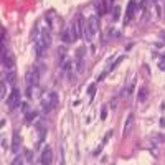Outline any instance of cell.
<instances>
[{"label": "cell", "instance_id": "1", "mask_svg": "<svg viewBox=\"0 0 165 165\" xmlns=\"http://www.w3.org/2000/svg\"><path fill=\"white\" fill-rule=\"evenodd\" d=\"M97 30H99V20H97V17H89L88 20H86V27H84V36L86 41H92V38H94V35L97 33Z\"/></svg>", "mask_w": 165, "mask_h": 165}, {"label": "cell", "instance_id": "2", "mask_svg": "<svg viewBox=\"0 0 165 165\" xmlns=\"http://www.w3.org/2000/svg\"><path fill=\"white\" fill-rule=\"evenodd\" d=\"M2 66L5 68V71H12L15 69V58L10 50H5V46L2 45Z\"/></svg>", "mask_w": 165, "mask_h": 165}, {"label": "cell", "instance_id": "3", "mask_svg": "<svg viewBox=\"0 0 165 165\" xmlns=\"http://www.w3.org/2000/svg\"><path fill=\"white\" fill-rule=\"evenodd\" d=\"M25 79H27V88L38 86V83H40V69L36 68V66L30 68L27 71V76H25Z\"/></svg>", "mask_w": 165, "mask_h": 165}, {"label": "cell", "instance_id": "4", "mask_svg": "<svg viewBox=\"0 0 165 165\" xmlns=\"http://www.w3.org/2000/svg\"><path fill=\"white\" fill-rule=\"evenodd\" d=\"M20 101H22V92H20L17 88H13L12 92L8 94V97H7V106L10 109H15V108H18V106H22Z\"/></svg>", "mask_w": 165, "mask_h": 165}, {"label": "cell", "instance_id": "5", "mask_svg": "<svg viewBox=\"0 0 165 165\" xmlns=\"http://www.w3.org/2000/svg\"><path fill=\"white\" fill-rule=\"evenodd\" d=\"M61 40L65 43H73L78 40V35H76V28H74V23L73 25H69L65 31L61 33Z\"/></svg>", "mask_w": 165, "mask_h": 165}, {"label": "cell", "instance_id": "6", "mask_svg": "<svg viewBox=\"0 0 165 165\" xmlns=\"http://www.w3.org/2000/svg\"><path fill=\"white\" fill-rule=\"evenodd\" d=\"M46 50H48V45H46V43L43 41L41 36H38V38L35 40V53H36V56L41 58L43 55L46 53Z\"/></svg>", "mask_w": 165, "mask_h": 165}, {"label": "cell", "instance_id": "7", "mask_svg": "<svg viewBox=\"0 0 165 165\" xmlns=\"http://www.w3.org/2000/svg\"><path fill=\"white\" fill-rule=\"evenodd\" d=\"M20 147H22V139H20L18 131H15L13 135H12V152H13V154H18Z\"/></svg>", "mask_w": 165, "mask_h": 165}, {"label": "cell", "instance_id": "8", "mask_svg": "<svg viewBox=\"0 0 165 165\" xmlns=\"http://www.w3.org/2000/svg\"><path fill=\"white\" fill-rule=\"evenodd\" d=\"M51 162H53V150H51V147H46V149L43 150V154H41L40 164H43V165H50Z\"/></svg>", "mask_w": 165, "mask_h": 165}, {"label": "cell", "instance_id": "9", "mask_svg": "<svg viewBox=\"0 0 165 165\" xmlns=\"http://www.w3.org/2000/svg\"><path fill=\"white\" fill-rule=\"evenodd\" d=\"M84 27H86V23H84V18L83 17H78L76 18V23H74V28H76V35H78V38H81L83 35H84Z\"/></svg>", "mask_w": 165, "mask_h": 165}, {"label": "cell", "instance_id": "10", "mask_svg": "<svg viewBox=\"0 0 165 165\" xmlns=\"http://www.w3.org/2000/svg\"><path fill=\"white\" fill-rule=\"evenodd\" d=\"M134 126V114H129L126 119V124H124V137L131 134V129Z\"/></svg>", "mask_w": 165, "mask_h": 165}, {"label": "cell", "instance_id": "11", "mask_svg": "<svg viewBox=\"0 0 165 165\" xmlns=\"http://www.w3.org/2000/svg\"><path fill=\"white\" fill-rule=\"evenodd\" d=\"M15 78H17L15 69H12V71H5V74H4V81L7 83V84H10V86L15 84Z\"/></svg>", "mask_w": 165, "mask_h": 165}, {"label": "cell", "instance_id": "12", "mask_svg": "<svg viewBox=\"0 0 165 165\" xmlns=\"http://www.w3.org/2000/svg\"><path fill=\"white\" fill-rule=\"evenodd\" d=\"M135 5H137V2H135V0H131V2H129V7H127V18H126V23L129 22V20L132 18V17H134V10H135Z\"/></svg>", "mask_w": 165, "mask_h": 165}, {"label": "cell", "instance_id": "13", "mask_svg": "<svg viewBox=\"0 0 165 165\" xmlns=\"http://www.w3.org/2000/svg\"><path fill=\"white\" fill-rule=\"evenodd\" d=\"M40 36H41L43 41H45L48 46L51 45V33H50V30H48V28H43V30L40 31Z\"/></svg>", "mask_w": 165, "mask_h": 165}, {"label": "cell", "instance_id": "14", "mask_svg": "<svg viewBox=\"0 0 165 165\" xmlns=\"http://www.w3.org/2000/svg\"><path fill=\"white\" fill-rule=\"evenodd\" d=\"M53 109V106H51V102H50V99H48V96L45 97V99L41 101V111H43V114H48V112Z\"/></svg>", "mask_w": 165, "mask_h": 165}, {"label": "cell", "instance_id": "15", "mask_svg": "<svg viewBox=\"0 0 165 165\" xmlns=\"http://www.w3.org/2000/svg\"><path fill=\"white\" fill-rule=\"evenodd\" d=\"M48 99H50V102H51V106H53V109L55 108H58V104H60V99H58V94L55 91H51V92H48Z\"/></svg>", "mask_w": 165, "mask_h": 165}, {"label": "cell", "instance_id": "16", "mask_svg": "<svg viewBox=\"0 0 165 165\" xmlns=\"http://www.w3.org/2000/svg\"><path fill=\"white\" fill-rule=\"evenodd\" d=\"M36 111H28V112H25V117H27V122L30 124V122H33L35 119H36Z\"/></svg>", "mask_w": 165, "mask_h": 165}, {"label": "cell", "instance_id": "17", "mask_svg": "<svg viewBox=\"0 0 165 165\" xmlns=\"http://www.w3.org/2000/svg\"><path fill=\"white\" fill-rule=\"evenodd\" d=\"M139 101H145V97H147V89L145 88H140L139 89Z\"/></svg>", "mask_w": 165, "mask_h": 165}, {"label": "cell", "instance_id": "18", "mask_svg": "<svg viewBox=\"0 0 165 165\" xmlns=\"http://www.w3.org/2000/svg\"><path fill=\"white\" fill-rule=\"evenodd\" d=\"M150 140H154V142H157V144H162V142H165V137L164 135H150Z\"/></svg>", "mask_w": 165, "mask_h": 165}, {"label": "cell", "instance_id": "19", "mask_svg": "<svg viewBox=\"0 0 165 165\" xmlns=\"http://www.w3.org/2000/svg\"><path fill=\"white\" fill-rule=\"evenodd\" d=\"M119 17H121V7H119V5H116V7H114V15H112V20L116 22V20H119Z\"/></svg>", "mask_w": 165, "mask_h": 165}, {"label": "cell", "instance_id": "20", "mask_svg": "<svg viewBox=\"0 0 165 165\" xmlns=\"http://www.w3.org/2000/svg\"><path fill=\"white\" fill-rule=\"evenodd\" d=\"M109 36H111V38H119V36H121V31L116 30V28H111V30H109Z\"/></svg>", "mask_w": 165, "mask_h": 165}, {"label": "cell", "instance_id": "21", "mask_svg": "<svg viewBox=\"0 0 165 165\" xmlns=\"http://www.w3.org/2000/svg\"><path fill=\"white\" fill-rule=\"evenodd\" d=\"M88 91H89V99H92V97H94V94H96V84H91Z\"/></svg>", "mask_w": 165, "mask_h": 165}, {"label": "cell", "instance_id": "22", "mask_svg": "<svg viewBox=\"0 0 165 165\" xmlns=\"http://www.w3.org/2000/svg\"><path fill=\"white\" fill-rule=\"evenodd\" d=\"M0 97H2V99L5 97V81L0 83Z\"/></svg>", "mask_w": 165, "mask_h": 165}, {"label": "cell", "instance_id": "23", "mask_svg": "<svg viewBox=\"0 0 165 165\" xmlns=\"http://www.w3.org/2000/svg\"><path fill=\"white\" fill-rule=\"evenodd\" d=\"M104 13V7H102V0L97 2V15H102Z\"/></svg>", "mask_w": 165, "mask_h": 165}, {"label": "cell", "instance_id": "24", "mask_svg": "<svg viewBox=\"0 0 165 165\" xmlns=\"http://www.w3.org/2000/svg\"><path fill=\"white\" fill-rule=\"evenodd\" d=\"M106 117H108V109L106 108H102V111H101V119H106Z\"/></svg>", "mask_w": 165, "mask_h": 165}, {"label": "cell", "instance_id": "25", "mask_svg": "<svg viewBox=\"0 0 165 165\" xmlns=\"http://www.w3.org/2000/svg\"><path fill=\"white\" fill-rule=\"evenodd\" d=\"M18 164H23V158L22 157H17L15 160L12 162V165H18Z\"/></svg>", "mask_w": 165, "mask_h": 165}, {"label": "cell", "instance_id": "26", "mask_svg": "<svg viewBox=\"0 0 165 165\" xmlns=\"http://www.w3.org/2000/svg\"><path fill=\"white\" fill-rule=\"evenodd\" d=\"M27 160H28V162H31V152H30V150L27 152Z\"/></svg>", "mask_w": 165, "mask_h": 165}, {"label": "cell", "instance_id": "27", "mask_svg": "<svg viewBox=\"0 0 165 165\" xmlns=\"http://www.w3.org/2000/svg\"><path fill=\"white\" fill-rule=\"evenodd\" d=\"M2 147H4V149H7V140H5V139L2 140Z\"/></svg>", "mask_w": 165, "mask_h": 165}, {"label": "cell", "instance_id": "28", "mask_svg": "<svg viewBox=\"0 0 165 165\" xmlns=\"http://www.w3.org/2000/svg\"><path fill=\"white\" fill-rule=\"evenodd\" d=\"M160 69H165V63H164V61L160 63Z\"/></svg>", "mask_w": 165, "mask_h": 165}, {"label": "cell", "instance_id": "29", "mask_svg": "<svg viewBox=\"0 0 165 165\" xmlns=\"http://www.w3.org/2000/svg\"><path fill=\"white\" fill-rule=\"evenodd\" d=\"M145 2H149V0H145Z\"/></svg>", "mask_w": 165, "mask_h": 165}]
</instances>
